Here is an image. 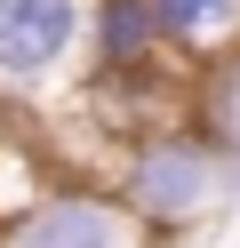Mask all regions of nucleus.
Returning a JSON list of instances; mask_svg holds the SVG:
<instances>
[{
	"mask_svg": "<svg viewBox=\"0 0 240 248\" xmlns=\"http://www.w3.org/2000/svg\"><path fill=\"white\" fill-rule=\"evenodd\" d=\"M96 184H104L160 248L192 240V232H208L216 216L240 208V160H224L192 120H152V128L120 136V144L104 152V176Z\"/></svg>",
	"mask_w": 240,
	"mask_h": 248,
	"instance_id": "1",
	"label": "nucleus"
},
{
	"mask_svg": "<svg viewBox=\"0 0 240 248\" xmlns=\"http://www.w3.org/2000/svg\"><path fill=\"white\" fill-rule=\"evenodd\" d=\"M176 64L160 48V24L144 0H88V56H80V80H128V72H160Z\"/></svg>",
	"mask_w": 240,
	"mask_h": 248,
	"instance_id": "4",
	"label": "nucleus"
},
{
	"mask_svg": "<svg viewBox=\"0 0 240 248\" xmlns=\"http://www.w3.org/2000/svg\"><path fill=\"white\" fill-rule=\"evenodd\" d=\"M160 24V48L176 64H208L240 40V0H144Z\"/></svg>",
	"mask_w": 240,
	"mask_h": 248,
	"instance_id": "6",
	"label": "nucleus"
},
{
	"mask_svg": "<svg viewBox=\"0 0 240 248\" xmlns=\"http://www.w3.org/2000/svg\"><path fill=\"white\" fill-rule=\"evenodd\" d=\"M88 0H0V104H56L80 88Z\"/></svg>",
	"mask_w": 240,
	"mask_h": 248,
	"instance_id": "2",
	"label": "nucleus"
},
{
	"mask_svg": "<svg viewBox=\"0 0 240 248\" xmlns=\"http://www.w3.org/2000/svg\"><path fill=\"white\" fill-rule=\"evenodd\" d=\"M0 248H160L96 176H64L48 184L32 208H16L0 224Z\"/></svg>",
	"mask_w": 240,
	"mask_h": 248,
	"instance_id": "3",
	"label": "nucleus"
},
{
	"mask_svg": "<svg viewBox=\"0 0 240 248\" xmlns=\"http://www.w3.org/2000/svg\"><path fill=\"white\" fill-rule=\"evenodd\" d=\"M184 120L224 152V160H240V40L224 56H208V64L184 72Z\"/></svg>",
	"mask_w": 240,
	"mask_h": 248,
	"instance_id": "5",
	"label": "nucleus"
}]
</instances>
